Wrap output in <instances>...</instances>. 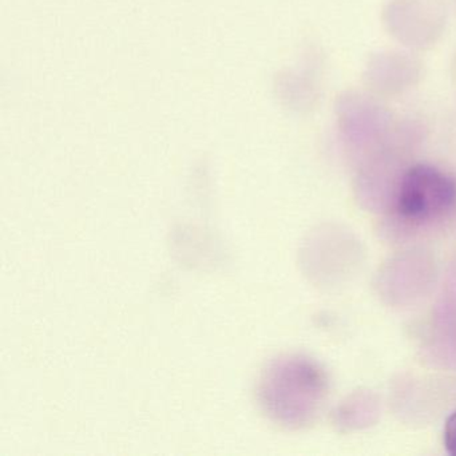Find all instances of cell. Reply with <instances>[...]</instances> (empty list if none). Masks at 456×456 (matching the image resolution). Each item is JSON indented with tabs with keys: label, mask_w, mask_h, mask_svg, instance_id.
Listing matches in <instances>:
<instances>
[{
	"label": "cell",
	"mask_w": 456,
	"mask_h": 456,
	"mask_svg": "<svg viewBox=\"0 0 456 456\" xmlns=\"http://www.w3.org/2000/svg\"><path fill=\"white\" fill-rule=\"evenodd\" d=\"M260 391L269 415L288 426H298L314 415L324 394V379L314 362L285 357L265 370Z\"/></svg>",
	"instance_id": "obj_1"
},
{
	"label": "cell",
	"mask_w": 456,
	"mask_h": 456,
	"mask_svg": "<svg viewBox=\"0 0 456 456\" xmlns=\"http://www.w3.org/2000/svg\"><path fill=\"white\" fill-rule=\"evenodd\" d=\"M455 205L456 181L432 165H415L400 181L396 209L404 220L419 224L434 221Z\"/></svg>",
	"instance_id": "obj_2"
},
{
	"label": "cell",
	"mask_w": 456,
	"mask_h": 456,
	"mask_svg": "<svg viewBox=\"0 0 456 456\" xmlns=\"http://www.w3.org/2000/svg\"><path fill=\"white\" fill-rule=\"evenodd\" d=\"M443 442L445 451L450 455L456 456V411L448 416L443 429Z\"/></svg>",
	"instance_id": "obj_3"
}]
</instances>
